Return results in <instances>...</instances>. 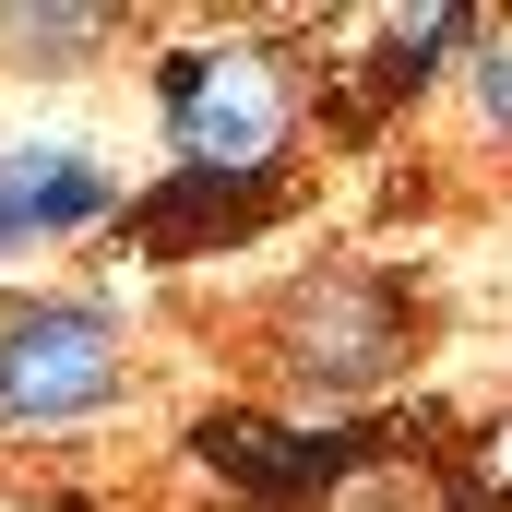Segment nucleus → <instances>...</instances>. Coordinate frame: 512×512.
<instances>
[{
	"label": "nucleus",
	"instance_id": "obj_1",
	"mask_svg": "<svg viewBox=\"0 0 512 512\" xmlns=\"http://www.w3.org/2000/svg\"><path fill=\"white\" fill-rule=\"evenodd\" d=\"M286 131H298V108H286V72L262 48H191V60H167V143L191 155V179L251 191L286 155Z\"/></svg>",
	"mask_w": 512,
	"mask_h": 512
},
{
	"label": "nucleus",
	"instance_id": "obj_2",
	"mask_svg": "<svg viewBox=\"0 0 512 512\" xmlns=\"http://www.w3.org/2000/svg\"><path fill=\"white\" fill-rule=\"evenodd\" d=\"M108 393H120L108 310H72V298H12L0 310V417L60 429V417H96Z\"/></svg>",
	"mask_w": 512,
	"mask_h": 512
},
{
	"label": "nucleus",
	"instance_id": "obj_3",
	"mask_svg": "<svg viewBox=\"0 0 512 512\" xmlns=\"http://www.w3.org/2000/svg\"><path fill=\"white\" fill-rule=\"evenodd\" d=\"M274 346H286V370H298V382L370 393L393 358H405V298H393L382 274H322V286H298V298H286Z\"/></svg>",
	"mask_w": 512,
	"mask_h": 512
},
{
	"label": "nucleus",
	"instance_id": "obj_4",
	"mask_svg": "<svg viewBox=\"0 0 512 512\" xmlns=\"http://www.w3.org/2000/svg\"><path fill=\"white\" fill-rule=\"evenodd\" d=\"M239 501H322L334 477H346V441H322V429H274V417H203V441H191Z\"/></svg>",
	"mask_w": 512,
	"mask_h": 512
},
{
	"label": "nucleus",
	"instance_id": "obj_5",
	"mask_svg": "<svg viewBox=\"0 0 512 512\" xmlns=\"http://www.w3.org/2000/svg\"><path fill=\"white\" fill-rule=\"evenodd\" d=\"M120 191H108V167L84 155V143H24V155H0V251L12 239H60V227H96Z\"/></svg>",
	"mask_w": 512,
	"mask_h": 512
},
{
	"label": "nucleus",
	"instance_id": "obj_6",
	"mask_svg": "<svg viewBox=\"0 0 512 512\" xmlns=\"http://www.w3.org/2000/svg\"><path fill=\"white\" fill-rule=\"evenodd\" d=\"M96 36H108V12H0V48H24V60H72Z\"/></svg>",
	"mask_w": 512,
	"mask_h": 512
},
{
	"label": "nucleus",
	"instance_id": "obj_7",
	"mask_svg": "<svg viewBox=\"0 0 512 512\" xmlns=\"http://www.w3.org/2000/svg\"><path fill=\"white\" fill-rule=\"evenodd\" d=\"M477 96H489V120H512V36L477 48Z\"/></svg>",
	"mask_w": 512,
	"mask_h": 512
}]
</instances>
